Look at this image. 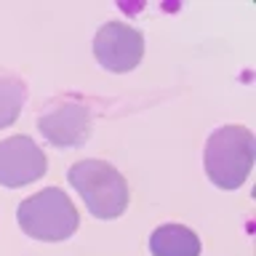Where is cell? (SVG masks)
Wrapping results in <instances>:
<instances>
[{
    "label": "cell",
    "mask_w": 256,
    "mask_h": 256,
    "mask_svg": "<svg viewBox=\"0 0 256 256\" xmlns=\"http://www.w3.org/2000/svg\"><path fill=\"white\" fill-rule=\"evenodd\" d=\"M152 256H200V240L182 224H163L150 235Z\"/></svg>",
    "instance_id": "obj_7"
},
{
    "label": "cell",
    "mask_w": 256,
    "mask_h": 256,
    "mask_svg": "<svg viewBox=\"0 0 256 256\" xmlns=\"http://www.w3.org/2000/svg\"><path fill=\"white\" fill-rule=\"evenodd\" d=\"M19 227L35 240H67L78 230V211L59 187H46L16 208Z\"/></svg>",
    "instance_id": "obj_3"
},
{
    "label": "cell",
    "mask_w": 256,
    "mask_h": 256,
    "mask_svg": "<svg viewBox=\"0 0 256 256\" xmlns=\"http://www.w3.org/2000/svg\"><path fill=\"white\" fill-rule=\"evenodd\" d=\"M94 54L99 64L110 72H128L142 62L144 56V38L139 30L128 24L112 22L96 32L94 40Z\"/></svg>",
    "instance_id": "obj_4"
},
{
    "label": "cell",
    "mask_w": 256,
    "mask_h": 256,
    "mask_svg": "<svg viewBox=\"0 0 256 256\" xmlns=\"http://www.w3.org/2000/svg\"><path fill=\"white\" fill-rule=\"evenodd\" d=\"M256 142L243 126H224L211 134L206 144V174L216 187L238 190L254 166Z\"/></svg>",
    "instance_id": "obj_1"
},
{
    "label": "cell",
    "mask_w": 256,
    "mask_h": 256,
    "mask_svg": "<svg viewBox=\"0 0 256 256\" xmlns=\"http://www.w3.org/2000/svg\"><path fill=\"white\" fill-rule=\"evenodd\" d=\"M70 182L96 219H118L128 206V184L104 160H80L70 168Z\"/></svg>",
    "instance_id": "obj_2"
},
{
    "label": "cell",
    "mask_w": 256,
    "mask_h": 256,
    "mask_svg": "<svg viewBox=\"0 0 256 256\" xmlns=\"http://www.w3.org/2000/svg\"><path fill=\"white\" fill-rule=\"evenodd\" d=\"M24 96H27V88H24L22 80L0 78V128H8L19 118Z\"/></svg>",
    "instance_id": "obj_8"
},
{
    "label": "cell",
    "mask_w": 256,
    "mask_h": 256,
    "mask_svg": "<svg viewBox=\"0 0 256 256\" xmlns=\"http://www.w3.org/2000/svg\"><path fill=\"white\" fill-rule=\"evenodd\" d=\"M46 155L30 136H11L0 142V184L24 187L46 174Z\"/></svg>",
    "instance_id": "obj_5"
},
{
    "label": "cell",
    "mask_w": 256,
    "mask_h": 256,
    "mask_svg": "<svg viewBox=\"0 0 256 256\" xmlns=\"http://www.w3.org/2000/svg\"><path fill=\"white\" fill-rule=\"evenodd\" d=\"M38 128L54 147H80L91 136V110L78 102L62 104V107L40 118Z\"/></svg>",
    "instance_id": "obj_6"
}]
</instances>
